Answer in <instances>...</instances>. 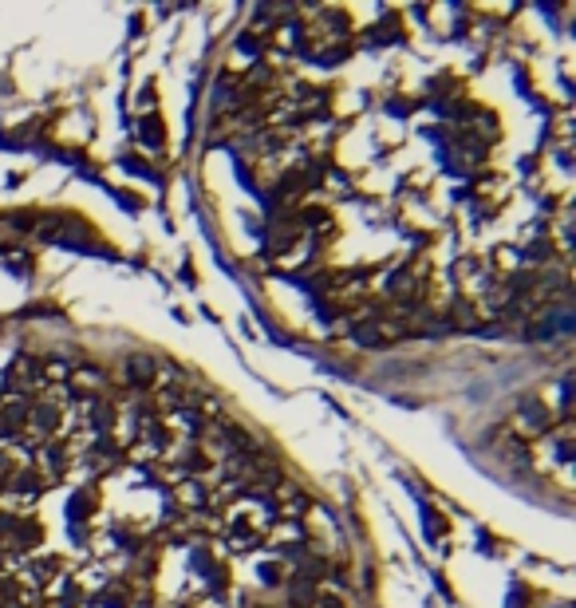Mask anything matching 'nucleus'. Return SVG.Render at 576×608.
<instances>
[{"label":"nucleus","mask_w":576,"mask_h":608,"mask_svg":"<svg viewBox=\"0 0 576 608\" xmlns=\"http://www.w3.org/2000/svg\"><path fill=\"white\" fill-rule=\"evenodd\" d=\"M60 576H64V561L51 557V553H44V557H24L20 561V569H16V581L32 592V596H40L44 589H51Z\"/></svg>","instance_id":"f257e3e1"},{"label":"nucleus","mask_w":576,"mask_h":608,"mask_svg":"<svg viewBox=\"0 0 576 608\" xmlns=\"http://www.w3.org/2000/svg\"><path fill=\"white\" fill-rule=\"evenodd\" d=\"M4 387L12 391V399H24V395H32L36 387H44V368H40V360H36V355H16V364L8 368V375H4Z\"/></svg>","instance_id":"f03ea898"},{"label":"nucleus","mask_w":576,"mask_h":608,"mask_svg":"<svg viewBox=\"0 0 576 608\" xmlns=\"http://www.w3.org/2000/svg\"><path fill=\"white\" fill-rule=\"evenodd\" d=\"M265 533H269V529H265V522H261V513H253V510L229 517V537H233L237 549H256V545L265 541Z\"/></svg>","instance_id":"7ed1b4c3"},{"label":"nucleus","mask_w":576,"mask_h":608,"mask_svg":"<svg viewBox=\"0 0 576 608\" xmlns=\"http://www.w3.org/2000/svg\"><path fill=\"white\" fill-rule=\"evenodd\" d=\"M95 517H99L95 494H91L87 486H83V490H75V494H71V502H67V526H71V529L83 537V533H87V526H91Z\"/></svg>","instance_id":"20e7f679"},{"label":"nucleus","mask_w":576,"mask_h":608,"mask_svg":"<svg viewBox=\"0 0 576 608\" xmlns=\"http://www.w3.org/2000/svg\"><path fill=\"white\" fill-rule=\"evenodd\" d=\"M158 379H162V368H158V360H154V355L134 352L127 360V384L134 387V391H146V387H154Z\"/></svg>","instance_id":"39448f33"},{"label":"nucleus","mask_w":576,"mask_h":608,"mask_svg":"<svg viewBox=\"0 0 576 608\" xmlns=\"http://www.w3.org/2000/svg\"><path fill=\"white\" fill-rule=\"evenodd\" d=\"M513 423H517V431L521 434H529V439H537V434H544L549 431V407H544L541 399H525L521 403V411L513 415Z\"/></svg>","instance_id":"423d86ee"},{"label":"nucleus","mask_w":576,"mask_h":608,"mask_svg":"<svg viewBox=\"0 0 576 608\" xmlns=\"http://www.w3.org/2000/svg\"><path fill=\"white\" fill-rule=\"evenodd\" d=\"M103 379H107V375H103V371H95V368H75L71 375H67V391L91 403V399H99V395H103Z\"/></svg>","instance_id":"0eeeda50"},{"label":"nucleus","mask_w":576,"mask_h":608,"mask_svg":"<svg viewBox=\"0 0 576 608\" xmlns=\"http://www.w3.org/2000/svg\"><path fill=\"white\" fill-rule=\"evenodd\" d=\"M285 592H288V605L292 608H316V600L324 596L320 581H304V576H288Z\"/></svg>","instance_id":"6e6552de"},{"label":"nucleus","mask_w":576,"mask_h":608,"mask_svg":"<svg viewBox=\"0 0 576 608\" xmlns=\"http://www.w3.org/2000/svg\"><path fill=\"white\" fill-rule=\"evenodd\" d=\"M95 608H134V592L127 581H107L95 592Z\"/></svg>","instance_id":"1a4fd4ad"},{"label":"nucleus","mask_w":576,"mask_h":608,"mask_svg":"<svg viewBox=\"0 0 576 608\" xmlns=\"http://www.w3.org/2000/svg\"><path fill=\"white\" fill-rule=\"evenodd\" d=\"M56 585H60V596H56V605H51V608H83L87 592H83L80 581H71V576H60Z\"/></svg>","instance_id":"9d476101"},{"label":"nucleus","mask_w":576,"mask_h":608,"mask_svg":"<svg viewBox=\"0 0 576 608\" xmlns=\"http://www.w3.org/2000/svg\"><path fill=\"white\" fill-rule=\"evenodd\" d=\"M139 139H143L146 146H166V130H162L158 115H146L143 123H139Z\"/></svg>","instance_id":"9b49d317"},{"label":"nucleus","mask_w":576,"mask_h":608,"mask_svg":"<svg viewBox=\"0 0 576 608\" xmlns=\"http://www.w3.org/2000/svg\"><path fill=\"white\" fill-rule=\"evenodd\" d=\"M352 336H355V344H363V348H379V344H387V328L383 324H363V328H355Z\"/></svg>","instance_id":"f8f14e48"},{"label":"nucleus","mask_w":576,"mask_h":608,"mask_svg":"<svg viewBox=\"0 0 576 608\" xmlns=\"http://www.w3.org/2000/svg\"><path fill=\"white\" fill-rule=\"evenodd\" d=\"M256 576H261L265 585H285V581H288V573H285V565H280V561H265V565L256 569Z\"/></svg>","instance_id":"ddd939ff"},{"label":"nucleus","mask_w":576,"mask_h":608,"mask_svg":"<svg viewBox=\"0 0 576 608\" xmlns=\"http://www.w3.org/2000/svg\"><path fill=\"white\" fill-rule=\"evenodd\" d=\"M300 225H312V229H316V225H328V209L324 206H304L300 209Z\"/></svg>","instance_id":"4468645a"},{"label":"nucleus","mask_w":576,"mask_h":608,"mask_svg":"<svg viewBox=\"0 0 576 608\" xmlns=\"http://www.w3.org/2000/svg\"><path fill=\"white\" fill-rule=\"evenodd\" d=\"M427 529H431V537H434V541H438V537L446 533V522H442L438 513H427Z\"/></svg>","instance_id":"2eb2a0df"},{"label":"nucleus","mask_w":576,"mask_h":608,"mask_svg":"<svg viewBox=\"0 0 576 608\" xmlns=\"http://www.w3.org/2000/svg\"><path fill=\"white\" fill-rule=\"evenodd\" d=\"M549 253H553V249H549V241H537V245H529V261H549Z\"/></svg>","instance_id":"dca6fc26"},{"label":"nucleus","mask_w":576,"mask_h":608,"mask_svg":"<svg viewBox=\"0 0 576 608\" xmlns=\"http://www.w3.org/2000/svg\"><path fill=\"white\" fill-rule=\"evenodd\" d=\"M387 111L403 119V115H411V103H407V99H395V103H387Z\"/></svg>","instance_id":"f3484780"},{"label":"nucleus","mask_w":576,"mask_h":608,"mask_svg":"<svg viewBox=\"0 0 576 608\" xmlns=\"http://www.w3.org/2000/svg\"><path fill=\"white\" fill-rule=\"evenodd\" d=\"M316 608H344V600H336V596H320Z\"/></svg>","instance_id":"a211bd4d"},{"label":"nucleus","mask_w":576,"mask_h":608,"mask_svg":"<svg viewBox=\"0 0 576 608\" xmlns=\"http://www.w3.org/2000/svg\"><path fill=\"white\" fill-rule=\"evenodd\" d=\"M146 608H150V605H146Z\"/></svg>","instance_id":"6ab92c4d"}]
</instances>
